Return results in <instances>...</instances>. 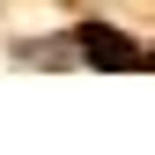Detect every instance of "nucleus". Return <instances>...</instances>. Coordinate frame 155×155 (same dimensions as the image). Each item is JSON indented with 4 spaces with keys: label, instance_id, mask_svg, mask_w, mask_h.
Listing matches in <instances>:
<instances>
[{
    "label": "nucleus",
    "instance_id": "obj_1",
    "mask_svg": "<svg viewBox=\"0 0 155 155\" xmlns=\"http://www.w3.org/2000/svg\"><path fill=\"white\" fill-rule=\"evenodd\" d=\"M81 52H89L96 67H148V52H140V45H126V37H118V30H104V22H89V30H81Z\"/></svg>",
    "mask_w": 155,
    "mask_h": 155
}]
</instances>
